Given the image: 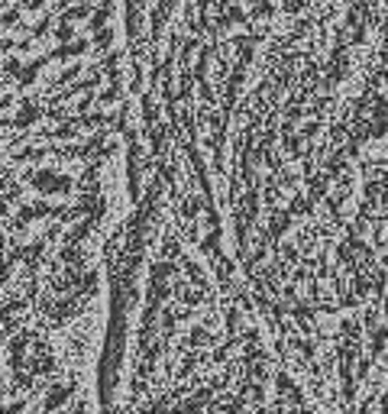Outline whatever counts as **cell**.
I'll return each mask as SVG.
<instances>
[{
  "mask_svg": "<svg viewBox=\"0 0 388 414\" xmlns=\"http://www.w3.org/2000/svg\"><path fill=\"white\" fill-rule=\"evenodd\" d=\"M133 113L136 191L223 233L278 363L346 414L388 343V0H227Z\"/></svg>",
  "mask_w": 388,
  "mask_h": 414,
  "instance_id": "obj_1",
  "label": "cell"
},
{
  "mask_svg": "<svg viewBox=\"0 0 388 414\" xmlns=\"http://www.w3.org/2000/svg\"><path fill=\"white\" fill-rule=\"evenodd\" d=\"M288 379L227 249L139 191L107 256L97 414H275Z\"/></svg>",
  "mask_w": 388,
  "mask_h": 414,
  "instance_id": "obj_2",
  "label": "cell"
},
{
  "mask_svg": "<svg viewBox=\"0 0 388 414\" xmlns=\"http://www.w3.org/2000/svg\"><path fill=\"white\" fill-rule=\"evenodd\" d=\"M346 414H388V343Z\"/></svg>",
  "mask_w": 388,
  "mask_h": 414,
  "instance_id": "obj_3",
  "label": "cell"
}]
</instances>
